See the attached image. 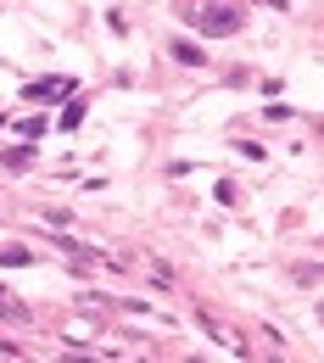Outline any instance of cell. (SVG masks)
<instances>
[{
    "label": "cell",
    "instance_id": "cell-1",
    "mask_svg": "<svg viewBox=\"0 0 324 363\" xmlns=\"http://www.w3.org/2000/svg\"><path fill=\"white\" fill-rule=\"evenodd\" d=\"M73 90H79L73 79H34V84L23 90V101H28V106H50V101H62V95H73Z\"/></svg>",
    "mask_w": 324,
    "mask_h": 363
},
{
    "label": "cell",
    "instance_id": "cell-2",
    "mask_svg": "<svg viewBox=\"0 0 324 363\" xmlns=\"http://www.w3.org/2000/svg\"><path fill=\"white\" fill-rule=\"evenodd\" d=\"M196 23L213 28V34H235L240 28V11H196Z\"/></svg>",
    "mask_w": 324,
    "mask_h": 363
},
{
    "label": "cell",
    "instance_id": "cell-3",
    "mask_svg": "<svg viewBox=\"0 0 324 363\" xmlns=\"http://www.w3.org/2000/svg\"><path fill=\"white\" fill-rule=\"evenodd\" d=\"M28 263H34L28 246H0V269H28Z\"/></svg>",
    "mask_w": 324,
    "mask_h": 363
},
{
    "label": "cell",
    "instance_id": "cell-4",
    "mask_svg": "<svg viewBox=\"0 0 324 363\" xmlns=\"http://www.w3.org/2000/svg\"><path fill=\"white\" fill-rule=\"evenodd\" d=\"M174 56H179L185 67H201V62H207V50L196 45V40H174Z\"/></svg>",
    "mask_w": 324,
    "mask_h": 363
},
{
    "label": "cell",
    "instance_id": "cell-5",
    "mask_svg": "<svg viewBox=\"0 0 324 363\" xmlns=\"http://www.w3.org/2000/svg\"><path fill=\"white\" fill-rule=\"evenodd\" d=\"M0 162H6V168H28V162H34V145H17V151H6Z\"/></svg>",
    "mask_w": 324,
    "mask_h": 363
},
{
    "label": "cell",
    "instance_id": "cell-6",
    "mask_svg": "<svg viewBox=\"0 0 324 363\" xmlns=\"http://www.w3.org/2000/svg\"><path fill=\"white\" fill-rule=\"evenodd\" d=\"M79 118H84V101H73V106L62 112V129H79Z\"/></svg>",
    "mask_w": 324,
    "mask_h": 363
}]
</instances>
